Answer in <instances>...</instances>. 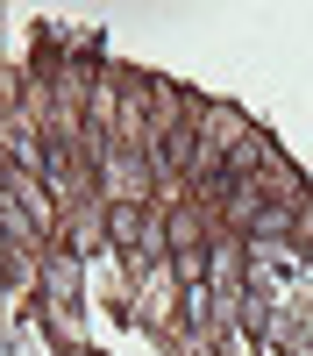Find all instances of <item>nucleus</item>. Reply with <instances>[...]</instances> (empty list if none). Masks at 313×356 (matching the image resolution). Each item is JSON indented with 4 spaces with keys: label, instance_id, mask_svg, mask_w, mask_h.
Returning <instances> with one entry per match:
<instances>
[{
    "label": "nucleus",
    "instance_id": "obj_1",
    "mask_svg": "<svg viewBox=\"0 0 313 356\" xmlns=\"http://www.w3.org/2000/svg\"><path fill=\"white\" fill-rule=\"evenodd\" d=\"M78 307H85V257H78L71 243H57V250L43 257V271H36V314L71 321Z\"/></svg>",
    "mask_w": 313,
    "mask_h": 356
}]
</instances>
